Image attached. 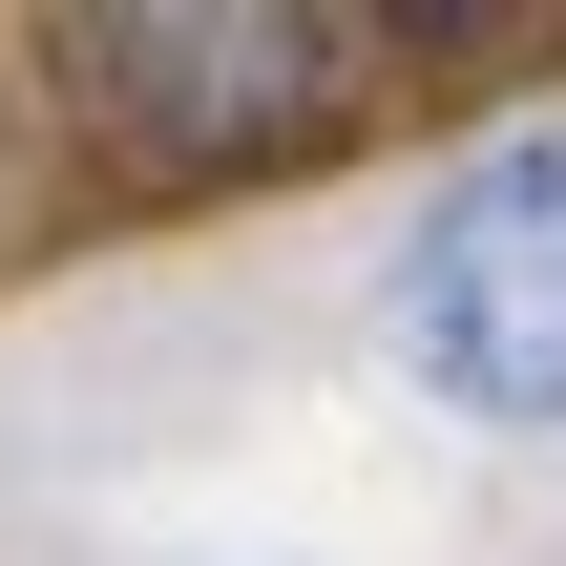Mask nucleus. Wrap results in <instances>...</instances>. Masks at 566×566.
<instances>
[{
	"label": "nucleus",
	"mask_w": 566,
	"mask_h": 566,
	"mask_svg": "<svg viewBox=\"0 0 566 566\" xmlns=\"http://www.w3.org/2000/svg\"><path fill=\"white\" fill-rule=\"evenodd\" d=\"M63 84L147 168H273L357 105V42L294 21V0H105V21H63Z\"/></svg>",
	"instance_id": "obj_2"
},
{
	"label": "nucleus",
	"mask_w": 566,
	"mask_h": 566,
	"mask_svg": "<svg viewBox=\"0 0 566 566\" xmlns=\"http://www.w3.org/2000/svg\"><path fill=\"white\" fill-rule=\"evenodd\" d=\"M378 336H399V378H420L441 420H483V441H566V126L462 147V168L399 210V252H378Z\"/></svg>",
	"instance_id": "obj_1"
}]
</instances>
